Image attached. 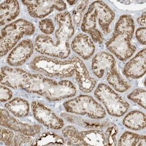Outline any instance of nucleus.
<instances>
[{
  "mask_svg": "<svg viewBox=\"0 0 146 146\" xmlns=\"http://www.w3.org/2000/svg\"><path fill=\"white\" fill-rule=\"evenodd\" d=\"M21 90L44 96L48 101H58L74 96L77 89L69 80L57 81L40 74H31L24 82Z\"/></svg>",
  "mask_w": 146,
  "mask_h": 146,
  "instance_id": "obj_1",
  "label": "nucleus"
},
{
  "mask_svg": "<svg viewBox=\"0 0 146 146\" xmlns=\"http://www.w3.org/2000/svg\"><path fill=\"white\" fill-rule=\"evenodd\" d=\"M115 18L113 10L104 2L94 1L84 15L81 30L89 34L94 42L102 44L104 35L111 32V25Z\"/></svg>",
  "mask_w": 146,
  "mask_h": 146,
  "instance_id": "obj_2",
  "label": "nucleus"
},
{
  "mask_svg": "<svg viewBox=\"0 0 146 146\" xmlns=\"http://www.w3.org/2000/svg\"><path fill=\"white\" fill-rule=\"evenodd\" d=\"M135 28L130 15H121L116 23L112 36L106 43L108 50L122 62L130 58L136 50V47L131 43Z\"/></svg>",
  "mask_w": 146,
  "mask_h": 146,
  "instance_id": "obj_3",
  "label": "nucleus"
},
{
  "mask_svg": "<svg viewBox=\"0 0 146 146\" xmlns=\"http://www.w3.org/2000/svg\"><path fill=\"white\" fill-rule=\"evenodd\" d=\"M78 57L67 60H60L40 56L35 57L30 63V68L34 71L48 77L68 78L75 74Z\"/></svg>",
  "mask_w": 146,
  "mask_h": 146,
  "instance_id": "obj_4",
  "label": "nucleus"
},
{
  "mask_svg": "<svg viewBox=\"0 0 146 146\" xmlns=\"http://www.w3.org/2000/svg\"><path fill=\"white\" fill-rule=\"evenodd\" d=\"M35 32L33 23L19 19L5 26L1 30L0 42L1 56H5L25 36L32 35Z\"/></svg>",
  "mask_w": 146,
  "mask_h": 146,
  "instance_id": "obj_5",
  "label": "nucleus"
},
{
  "mask_svg": "<svg viewBox=\"0 0 146 146\" xmlns=\"http://www.w3.org/2000/svg\"><path fill=\"white\" fill-rule=\"evenodd\" d=\"M63 106L67 112L87 116L92 119H102L106 115L104 107L90 95H79L66 101Z\"/></svg>",
  "mask_w": 146,
  "mask_h": 146,
  "instance_id": "obj_6",
  "label": "nucleus"
},
{
  "mask_svg": "<svg viewBox=\"0 0 146 146\" xmlns=\"http://www.w3.org/2000/svg\"><path fill=\"white\" fill-rule=\"evenodd\" d=\"M94 95L106 108L108 113L115 117L123 116L128 111L129 104L105 84H100Z\"/></svg>",
  "mask_w": 146,
  "mask_h": 146,
  "instance_id": "obj_7",
  "label": "nucleus"
},
{
  "mask_svg": "<svg viewBox=\"0 0 146 146\" xmlns=\"http://www.w3.org/2000/svg\"><path fill=\"white\" fill-rule=\"evenodd\" d=\"M35 47L38 53L61 59L67 58L71 53L70 44L59 45L47 35H40L36 38Z\"/></svg>",
  "mask_w": 146,
  "mask_h": 146,
  "instance_id": "obj_8",
  "label": "nucleus"
},
{
  "mask_svg": "<svg viewBox=\"0 0 146 146\" xmlns=\"http://www.w3.org/2000/svg\"><path fill=\"white\" fill-rule=\"evenodd\" d=\"M31 108L35 119L46 127L60 130L64 126V120L43 104L33 101L31 104Z\"/></svg>",
  "mask_w": 146,
  "mask_h": 146,
  "instance_id": "obj_9",
  "label": "nucleus"
},
{
  "mask_svg": "<svg viewBox=\"0 0 146 146\" xmlns=\"http://www.w3.org/2000/svg\"><path fill=\"white\" fill-rule=\"evenodd\" d=\"M22 4L27 7L28 13L34 18H43L56 9L62 11L67 8L63 1H22Z\"/></svg>",
  "mask_w": 146,
  "mask_h": 146,
  "instance_id": "obj_10",
  "label": "nucleus"
},
{
  "mask_svg": "<svg viewBox=\"0 0 146 146\" xmlns=\"http://www.w3.org/2000/svg\"><path fill=\"white\" fill-rule=\"evenodd\" d=\"M1 125L15 132L31 137L37 135L41 130L40 126L21 122L11 116L8 111L3 109H1Z\"/></svg>",
  "mask_w": 146,
  "mask_h": 146,
  "instance_id": "obj_11",
  "label": "nucleus"
},
{
  "mask_svg": "<svg viewBox=\"0 0 146 146\" xmlns=\"http://www.w3.org/2000/svg\"><path fill=\"white\" fill-rule=\"evenodd\" d=\"M54 19L58 27L55 32V43L60 45L68 44V40L75 32L70 13L67 11L59 13L56 15Z\"/></svg>",
  "mask_w": 146,
  "mask_h": 146,
  "instance_id": "obj_12",
  "label": "nucleus"
},
{
  "mask_svg": "<svg viewBox=\"0 0 146 146\" xmlns=\"http://www.w3.org/2000/svg\"><path fill=\"white\" fill-rule=\"evenodd\" d=\"M34 52V44L30 39L21 41L9 53L7 63L13 67H19L25 64Z\"/></svg>",
  "mask_w": 146,
  "mask_h": 146,
  "instance_id": "obj_13",
  "label": "nucleus"
},
{
  "mask_svg": "<svg viewBox=\"0 0 146 146\" xmlns=\"http://www.w3.org/2000/svg\"><path fill=\"white\" fill-rule=\"evenodd\" d=\"M91 69L94 74L98 78L104 77L106 74L116 69V62L115 57L110 53L101 52L92 58Z\"/></svg>",
  "mask_w": 146,
  "mask_h": 146,
  "instance_id": "obj_14",
  "label": "nucleus"
},
{
  "mask_svg": "<svg viewBox=\"0 0 146 146\" xmlns=\"http://www.w3.org/2000/svg\"><path fill=\"white\" fill-rule=\"evenodd\" d=\"M29 74V72L21 68L3 67L1 70V84L13 89H21Z\"/></svg>",
  "mask_w": 146,
  "mask_h": 146,
  "instance_id": "obj_15",
  "label": "nucleus"
},
{
  "mask_svg": "<svg viewBox=\"0 0 146 146\" xmlns=\"http://www.w3.org/2000/svg\"><path fill=\"white\" fill-rule=\"evenodd\" d=\"M146 52L143 48L126 64L123 68V74L132 79L142 77L146 71Z\"/></svg>",
  "mask_w": 146,
  "mask_h": 146,
  "instance_id": "obj_16",
  "label": "nucleus"
},
{
  "mask_svg": "<svg viewBox=\"0 0 146 146\" xmlns=\"http://www.w3.org/2000/svg\"><path fill=\"white\" fill-rule=\"evenodd\" d=\"M71 47L73 52L86 60L93 56L95 50L94 41L84 33H79L76 36L71 42Z\"/></svg>",
  "mask_w": 146,
  "mask_h": 146,
  "instance_id": "obj_17",
  "label": "nucleus"
},
{
  "mask_svg": "<svg viewBox=\"0 0 146 146\" xmlns=\"http://www.w3.org/2000/svg\"><path fill=\"white\" fill-rule=\"evenodd\" d=\"M74 75L79 89L82 92L90 93L95 87V80L90 76L86 64L79 57L77 60Z\"/></svg>",
  "mask_w": 146,
  "mask_h": 146,
  "instance_id": "obj_18",
  "label": "nucleus"
},
{
  "mask_svg": "<svg viewBox=\"0 0 146 146\" xmlns=\"http://www.w3.org/2000/svg\"><path fill=\"white\" fill-rule=\"evenodd\" d=\"M20 7L18 1L8 0L3 1L0 6V23L3 26L14 20L19 14Z\"/></svg>",
  "mask_w": 146,
  "mask_h": 146,
  "instance_id": "obj_19",
  "label": "nucleus"
},
{
  "mask_svg": "<svg viewBox=\"0 0 146 146\" xmlns=\"http://www.w3.org/2000/svg\"><path fill=\"white\" fill-rule=\"evenodd\" d=\"M82 145H107L105 133L98 129L80 131Z\"/></svg>",
  "mask_w": 146,
  "mask_h": 146,
  "instance_id": "obj_20",
  "label": "nucleus"
},
{
  "mask_svg": "<svg viewBox=\"0 0 146 146\" xmlns=\"http://www.w3.org/2000/svg\"><path fill=\"white\" fill-rule=\"evenodd\" d=\"M5 107L8 111L17 117H27L30 112L29 102L27 100L18 97L6 103Z\"/></svg>",
  "mask_w": 146,
  "mask_h": 146,
  "instance_id": "obj_21",
  "label": "nucleus"
},
{
  "mask_svg": "<svg viewBox=\"0 0 146 146\" xmlns=\"http://www.w3.org/2000/svg\"><path fill=\"white\" fill-rule=\"evenodd\" d=\"M123 125L131 130H141L145 128V115L140 111H132L123 120Z\"/></svg>",
  "mask_w": 146,
  "mask_h": 146,
  "instance_id": "obj_22",
  "label": "nucleus"
},
{
  "mask_svg": "<svg viewBox=\"0 0 146 146\" xmlns=\"http://www.w3.org/2000/svg\"><path fill=\"white\" fill-rule=\"evenodd\" d=\"M62 116L71 123L76 124L77 125L87 129H100L107 127L112 124L111 123L106 122V121H98L96 120L84 119L67 113H62Z\"/></svg>",
  "mask_w": 146,
  "mask_h": 146,
  "instance_id": "obj_23",
  "label": "nucleus"
},
{
  "mask_svg": "<svg viewBox=\"0 0 146 146\" xmlns=\"http://www.w3.org/2000/svg\"><path fill=\"white\" fill-rule=\"evenodd\" d=\"M67 145L65 139L53 132H45L36 137L32 145Z\"/></svg>",
  "mask_w": 146,
  "mask_h": 146,
  "instance_id": "obj_24",
  "label": "nucleus"
},
{
  "mask_svg": "<svg viewBox=\"0 0 146 146\" xmlns=\"http://www.w3.org/2000/svg\"><path fill=\"white\" fill-rule=\"evenodd\" d=\"M106 80L109 84L119 92H126L131 87L130 84L120 76L117 68L106 74Z\"/></svg>",
  "mask_w": 146,
  "mask_h": 146,
  "instance_id": "obj_25",
  "label": "nucleus"
},
{
  "mask_svg": "<svg viewBox=\"0 0 146 146\" xmlns=\"http://www.w3.org/2000/svg\"><path fill=\"white\" fill-rule=\"evenodd\" d=\"M119 145L146 146L145 136L130 131H125L119 140Z\"/></svg>",
  "mask_w": 146,
  "mask_h": 146,
  "instance_id": "obj_26",
  "label": "nucleus"
},
{
  "mask_svg": "<svg viewBox=\"0 0 146 146\" xmlns=\"http://www.w3.org/2000/svg\"><path fill=\"white\" fill-rule=\"evenodd\" d=\"M63 136L66 139L67 145H82L80 131L72 126H68L62 130Z\"/></svg>",
  "mask_w": 146,
  "mask_h": 146,
  "instance_id": "obj_27",
  "label": "nucleus"
},
{
  "mask_svg": "<svg viewBox=\"0 0 146 146\" xmlns=\"http://www.w3.org/2000/svg\"><path fill=\"white\" fill-rule=\"evenodd\" d=\"M145 95L146 92L144 89L137 88L130 92L127 97L129 100L145 109Z\"/></svg>",
  "mask_w": 146,
  "mask_h": 146,
  "instance_id": "obj_28",
  "label": "nucleus"
},
{
  "mask_svg": "<svg viewBox=\"0 0 146 146\" xmlns=\"http://www.w3.org/2000/svg\"><path fill=\"white\" fill-rule=\"evenodd\" d=\"M89 4L88 1H81L77 4L72 12V19L75 25L79 27L84 17V14Z\"/></svg>",
  "mask_w": 146,
  "mask_h": 146,
  "instance_id": "obj_29",
  "label": "nucleus"
},
{
  "mask_svg": "<svg viewBox=\"0 0 146 146\" xmlns=\"http://www.w3.org/2000/svg\"><path fill=\"white\" fill-rule=\"evenodd\" d=\"M118 133V127L114 124H111L110 126L107 127L105 131V136L106 137L107 145H116L117 140L116 136Z\"/></svg>",
  "mask_w": 146,
  "mask_h": 146,
  "instance_id": "obj_30",
  "label": "nucleus"
},
{
  "mask_svg": "<svg viewBox=\"0 0 146 146\" xmlns=\"http://www.w3.org/2000/svg\"><path fill=\"white\" fill-rule=\"evenodd\" d=\"M15 133L10 129L5 128H1L0 134V141L1 144L4 143L5 145H14V140Z\"/></svg>",
  "mask_w": 146,
  "mask_h": 146,
  "instance_id": "obj_31",
  "label": "nucleus"
},
{
  "mask_svg": "<svg viewBox=\"0 0 146 146\" xmlns=\"http://www.w3.org/2000/svg\"><path fill=\"white\" fill-rule=\"evenodd\" d=\"M39 28L40 31L46 35L52 34L55 29L54 23L51 19L46 18L39 22Z\"/></svg>",
  "mask_w": 146,
  "mask_h": 146,
  "instance_id": "obj_32",
  "label": "nucleus"
},
{
  "mask_svg": "<svg viewBox=\"0 0 146 146\" xmlns=\"http://www.w3.org/2000/svg\"><path fill=\"white\" fill-rule=\"evenodd\" d=\"M33 140L31 136H29L22 133L17 132L15 135L14 140V145H32Z\"/></svg>",
  "mask_w": 146,
  "mask_h": 146,
  "instance_id": "obj_33",
  "label": "nucleus"
},
{
  "mask_svg": "<svg viewBox=\"0 0 146 146\" xmlns=\"http://www.w3.org/2000/svg\"><path fill=\"white\" fill-rule=\"evenodd\" d=\"M0 100L1 102H5L10 100L13 96V93L6 86L1 85L0 87Z\"/></svg>",
  "mask_w": 146,
  "mask_h": 146,
  "instance_id": "obj_34",
  "label": "nucleus"
},
{
  "mask_svg": "<svg viewBox=\"0 0 146 146\" xmlns=\"http://www.w3.org/2000/svg\"><path fill=\"white\" fill-rule=\"evenodd\" d=\"M145 33H146V28L145 27L139 28L137 29L136 32V37L137 40L141 44H145Z\"/></svg>",
  "mask_w": 146,
  "mask_h": 146,
  "instance_id": "obj_35",
  "label": "nucleus"
},
{
  "mask_svg": "<svg viewBox=\"0 0 146 146\" xmlns=\"http://www.w3.org/2000/svg\"><path fill=\"white\" fill-rule=\"evenodd\" d=\"M137 23H139V25H140L141 27H145V13H143L137 19Z\"/></svg>",
  "mask_w": 146,
  "mask_h": 146,
  "instance_id": "obj_36",
  "label": "nucleus"
},
{
  "mask_svg": "<svg viewBox=\"0 0 146 146\" xmlns=\"http://www.w3.org/2000/svg\"><path fill=\"white\" fill-rule=\"evenodd\" d=\"M77 1H67V3H68L69 5H75L77 3Z\"/></svg>",
  "mask_w": 146,
  "mask_h": 146,
  "instance_id": "obj_37",
  "label": "nucleus"
}]
</instances>
